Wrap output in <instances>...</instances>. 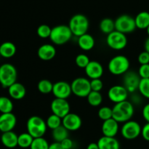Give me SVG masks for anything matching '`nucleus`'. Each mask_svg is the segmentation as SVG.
<instances>
[{"label": "nucleus", "instance_id": "1", "mask_svg": "<svg viewBox=\"0 0 149 149\" xmlns=\"http://www.w3.org/2000/svg\"><path fill=\"white\" fill-rule=\"evenodd\" d=\"M113 118L119 123H125L131 120L135 112L133 104L128 100L115 104L112 108Z\"/></svg>", "mask_w": 149, "mask_h": 149}, {"label": "nucleus", "instance_id": "2", "mask_svg": "<svg viewBox=\"0 0 149 149\" xmlns=\"http://www.w3.org/2000/svg\"><path fill=\"white\" fill-rule=\"evenodd\" d=\"M27 132L33 138L42 137L45 135L47 129L46 121L38 115H32L28 119L26 123Z\"/></svg>", "mask_w": 149, "mask_h": 149}, {"label": "nucleus", "instance_id": "3", "mask_svg": "<svg viewBox=\"0 0 149 149\" xmlns=\"http://www.w3.org/2000/svg\"><path fill=\"white\" fill-rule=\"evenodd\" d=\"M68 26L73 35H75L79 37L87 33L90 23L87 16L82 14H76L70 19Z\"/></svg>", "mask_w": 149, "mask_h": 149}, {"label": "nucleus", "instance_id": "4", "mask_svg": "<svg viewBox=\"0 0 149 149\" xmlns=\"http://www.w3.org/2000/svg\"><path fill=\"white\" fill-rule=\"evenodd\" d=\"M129 59L124 55H117L113 56L108 64V69L109 72L113 75H122L129 71Z\"/></svg>", "mask_w": 149, "mask_h": 149}, {"label": "nucleus", "instance_id": "5", "mask_svg": "<svg viewBox=\"0 0 149 149\" xmlns=\"http://www.w3.org/2000/svg\"><path fill=\"white\" fill-rule=\"evenodd\" d=\"M73 34L67 25H58L52 28L49 39L53 44L62 45L71 39Z\"/></svg>", "mask_w": 149, "mask_h": 149}, {"label": "nucleus", "instance_id": "6", "mask_svg": "<svg viewBox=\"0 0 149 149\" xmlns=\"http://www.w3.org/2000/svg\"><path fill=\"white\" fill-rule=\"evenodd\" d=\"M17 72L14 65L5 63L0 66V84L3 88L8 89L17 82Z\"/></svg>", "mask_w": 149, "mask_h": 149}, {"label": "nucleus", "instance_id": "7", "mask_svg": "<svg viewBox=\"0 0 149 149\" xmlns=\"http://www.w3.org/2000/svg\"><path fill=\"white\" fill-rule=\"evenodd\" d=\"M115 21V30L122 33L130 34L137 29L135 18L130 15L124 14L119 15Z\"/></svg>", "mask_w": 149, "mask_h": 149}, {"label": "nucleus", "instance_id": "8", "mask_svg": "<svg viewBox=\"0 0 149 149\" xmlns=\"http://www.w3.org/2000/svg\"><path fill=\"white\" fill-rule=\"evenodd\" d=\"M72 93L78 97H87L91 91L90 80L86 77H79L75 78L71 83Z\"/></svg>", "mask_w": 149, "mask_h": 149}, {"label": "nucleus", "instance_id": "9", "mask_svg": "<svg viewBox=\"0 0 149 149\" xmlns=\"http://www.w3.org/2000/svg\"><path fill=\"white\" fill-rule=\"evenodd\" d=\"M127 37L125 34L114 30L106 37V44L110 48L116 51L123 50L127 45Z\"/></svg>", "mask_w": 149, "mask_h": 149}, {"label": "nucleus", "instance_id": "10", "mask_svg": "<svg viewBox=\"0 0 149 149\" xmlns=\"http://www.w3.org/2000/svg\"><path fill=\"white\" fill-rule=\"evenodd\" d=\"M141 129L142 127L139 123L136 121L130 120L124 123L121 129V134L126 140H135L141 134Z\"/></svg>", "mask_w": 149, "mask_h": 149}, {"label": "nucleus", "instance_id": "11", "mask_svg": "<svg viewBox=\"0 0 149 149\" xmlns=\"http://www.w3.org/2000/svg\"><path fill=\"white\" fill-rule=\"evenodd\" d=\"M50 108L52 113L61 117V118H64L67 114L69 113L71 110L70 104L67 99L60 98H55L51 102Z\"/></svg>", "mask_w": 149, "mask_h": 149}, {"label": "nucleus", "instance_id": "12", "mask_svg": "<svg viewBox=\"0 0 149 149\" xmlns=\"http://www.w3.org/2000/svg\"><path fill=\"white\" fill-rule=\"evenodd\" d=\"M129 92L126 88L121 85L113 86L109 89L108 91V97L115 104L119 103L123 101L127 100Z\"/></svg>", "mask_w": 149, "mask_h": 149}, {"label": "nucleus", "instance_id": "13", "mask_svg": "<svg viewBox=\"0 0 149 149\" xmlns=\"http://www.w3.org/2000/svg\"><path fill=\"white\" fill-rule=\"evenodd\" d=\"M141 77L138 73L132 71H128L125 74L123 77V86L129 93H134L138 90Z\"/></svg>", "mask_w": 149, "mask_h": 149}, {"label": "nucleus", "instance_id": "14", "mask_svg": "<svg viewBox=\"0 0 149 149\" xmlns=\"http://www.w3.org/2000/svg\"><path fill=\"white\" fill-rule=\"evenodd\" d=\"M52 93L55 98L67 99L72 93L71 84L63 80L56 82L53 84Z\"/></svg>", "mask_w": 149, "mask_h": 149}, {"label": "nucleus", "instance_id": "15", "mask_svg": "<svg viewBox=\"0 0 149 149\" xmlns=\"http://www.w3.org/2000/svg\"><path fill=\"white\" fill-rule=\"evenodd\" d=\"M82 124L81 117L74 112H69L62 118V125L68 131H77L79 129Z\"/></svg>", "mask_w": 149, "mask_h": 149}, {"label": "nucleus", "instance_id": "16", "mask_svg": "<svg viewBox=\"0 0 149 149\" xmlns=\"http://www.w3.org/2000/svg\"><path fill=\"white\" fill-rule=\"evenodd\" d=\"M17 124V118L13 112L0 115V131L1 132L13 131Z\"/></svg>", "mask_w": 149, "mask_h": 149}, {"label": "nucleus", "instance_id": "17", "mask_svg": "<svg viewBox=\"0 0 149 149\" xmlns=\"http://www.w3.org/2000/svg\"><path fill=\"white\" fill-rule=\"evenodd\" d=\"M119 123L113 118L103 121L101 127V131L103 136L115 137L119 129Z\"/></svg>", "mask_w": 149, "mask_h": 149}, {"label": "nucleus", "instance_id": "18", "mask_svg": "<svg viewBox=\"0 0 149 149\" xmlns=\"http://www.w3.org/2000/svg\"><path fill=\"white\" fill-rule=\"evenodd\" d=\"M86 74L91 80L100 78L103 74V67L100 62L97 61H90L88 65L84 68Z\"/></svg>", "mask_w": 149, "mask_h": 149}, {"label": "nucleus", "instance_id": "19", "mask_svg": "<svg viewBox=\"0 0 149 149\" xmlns=\"http://www.w3.org/2000/svg\"><path fill=\"white\" fill-rule=\"evenodd\" d=\"M56 55V49L52 44H44L42 45L37 51V56L43 61L52 60Z\"/></svg>", "mask_w": 149, "mask_h": 149}, {"label": "nucleus", "instance_id": "20", "mask_svg": "<svg viewBox=\"0 0 149 149\" xmlns=\"http://www.w3.org/2000/svg\"><path fill=\"white\" fill-rule=\"evenodd\" d=\"M8 93L10 97L15 100H20L25 97L26 89L22 83L15 82L8 88Z\"/></svg>", "mask_w": 149, "mask_h": 149}, {"label": "nucleus", "instance_id": "21", "mask_svg": "<svg viewBox=\"0 0 149 149\" xmlns=\"http://www.w3.org/2000/svg\"><path fill=\"white\" fill-rule=\"evenodd\" d=\"M100 149H120V144L115 137L103 136L97 141Z\"/></svg>", "mask_w": 149, "mask_h": 149}, {"label": "nucleus", "instance_id": "22", "mask_svg": "<svg viewBox=\"0 0 149 149\" xmlns=\"http://www.w3.org/2000/svg\"><path fill=\"white\" fill-rule=\"evenodd\" d=\"M18 135L13 131L3 132L1 136V142L3 145L8 148H14L17 146Z\"/></svg>", "mask_w": 149, "mask_h": 149}, {"label": "nucleus", "instance_id": "23", "mask_svg": "<svg viewBox=\"0 0 149 149\" xmlns=\"http://www.w3.org/2000/svg\"><path fill=\"white\" fill-rule=\"evenodd\" d=\"M77 43H78L79 47L81 50L89 51L94 48L95 41L94 37L91 34L86 33L79 37L78 39H77Z\"/></svg>", "mask_w": 149, "mask_h": 149}, {"label": "nucleus", "instance_id": "24", "mask_svg": "<svg viewBox=\"0 0 149 149\" xmlns=\"http://www.w3.org/2000/svg\"><path fill=\"white\" fill-rule=\"evenodd\" d=\"M16 51H17V48L13 42H4L0 45V55L3 58H12L15 55Z\"/></svg>", "mask_w": 149, "mask_h": 149}, {"label": "nucleus", "instance_id": "25", "mask_svg": "<svg viewBox=\"0 0 149 149\" xmlns=\"http://www.w3.org/2000/svg\"><path fill=\"white\" fill-rule=\"evenodd\" d=\"M137 29H147L149 26V12L141 11L135 17Z\"/></svg>", "mask_w": 149, "mask_h": 149}, {"label": "nucleus", "instance_id": "26", "mask_svg": "<svg viewBox=\"0 0 149 149\" xmlns=\"http://www.w3.org/2000/svg\"><path fill=\"white\" fill-rule=\"evenodd\" d=\"M68 135H69V131L63 125L55 129L52 131V138L54 139L55 142L58 143H61L63 140L68 138Z\"/></svg>", "mask_w": 149, "mask_h": 149}, {"label": "nucleus", "instance_id": "27", "mask_svg": "<svg viewBox=\"0 0 149 149\" xmlns=\"http://www.w3.org/2000/svg\"><path fill=\"white\" fill-rule=\"evenodd\" d=\"M100 29L105 34H109L115 30V21L109 18H103L100 22Z\"/></svg>", "mask_w": 149, "mask_h": 149}, {"label": "nucleus", "instance_id": "28", "mask_svg": "<svg viewBox=\"0 0 149 149\" xmlns=\"http://www.w3.org/2000/svg\"><path fill=\"white\" fill-rule=\"evenodd\" d=\"M33 139L34 138H33L29 132L21 133V134L18 135V139H17V146L22 148H30Z\"/></svg>", "mask_w": 149, "mask_h": 149}, {"label": "nucleus", "instance_id": "29", "mask_svg": "<svg viewBox=\"0 0 149 149\" xmlns=\"http://www.w3.org/2000/svg\"><path fill=\"white\" fill-rule=\"evenodd\" d=\"M13 101L7 96H0V112L1 113H8L13 112Z\"/></svg>", "mask_w": 149, "mask_h": 149}, {"label": "nucleus", "instance_id": "30", "mask_svg": "<svg viewBox=\"0 0 149 149\" xmlns=\"http://www.w3.org/2000/svg\"><path fill=\"white\" fill-rule=\"evenodd\" d=\"M87 99L89 105L93 107H97L101 105L103 102V96L100 91H91L87 96Z\"/></svg>", "mask_w": 149, "mask_h": 149}, {"label": "nucleus", "instance_id": "31", "mask_svg": "<svg viewBox=\"0 0 149 149\" xmlns=\"http://www.w3.org/2000/svg\"><path fill=\"white\" fill-rule=\"evenodd\" d=\"M53 84L50 80L47 79H42L39 80L37 84V89L40 93L44 94H48L52 92L53 89Z\"/></svg>", "mask_w": 149, "mask_h": 149}, {"label": "nucleus", "instance_id": "32", "mask_svg": "<svg viewBox=\"0 0 149 149\" xmlns=\"http://www.w3.org/2000/svg\"><path fill=\"white\" fill-rule=\"evenodd\" d=\"M46 124L47 126V128L53 130L62 125V118L58 115H55V114L52 113L47 118Z\"/></svg>", "mask_w": 149, "mask_h": 149}, {"label": "nucleus", "instance_id": "33", "mask_svg": "<svg viewBox=\"0 0 149 149\" xmlns=\"http://www.w3.org/2000/svg\"><path fill=\"white\" fill-rule=\"evenodd\" d=\"M49 144L46 139L42 137H37L33 139L30 149H49Z\"/></svg>", "mask_w": 149, "mask_h": 149}, {"label": "nucleus", "instance_id": "34", "mask_svg": "<svg viewBox=\"0 0 149 149\" xmlns=\"http://www.w3.org/2000/svg\"><path fill=\"white\" fill-rule=\"evenodd\" d=\"M97 115L103 121L113 118V110L108 106H103L98 110Z\"/></svg>", "mask_w": 149, "mask_h": 149}, {"label": "nucleus", "instance_id": "35", "mask_svg": "<svg viewBox=\"0 0 149 149\" xmlns=\"http://www.w3.org/2000/svg\"><path fill=\"white\" fill-rule=\"evenodd\" d=\"M138 91L142 96L149 99V78L141 79Z\"/></svg>", "mask_w": 149, "mask_h": 149}, {"label": "nucleus", "instance_id": "36", "mask_svg": "<svg viewBox=\"0 0 149 149\" xmlns=\"http://www.w3.org/2000/svg\"><path fill=\"white\" fill-rule=\"evenodd\" d=\"M52 32V28L47 24H42L37 28L36 30V34L38 36L43 39L46 38H49Z\"/></svg>", "mask_w": 149, "mask_h": 149}, {"label": "nucleus", "instance_id": "37", "mask_svg": "<svg viewBox=\"0 0 149 149\" xmlns=\"http://www.w3.org/2000/svg\"><path fill=\"white\" fill-rule=\"evenodd\" d=\"M90 62V60L88 56L84 53H80L75 58V63L79 68L84 69L89 63Z\"/></svg>", "mask_w": 149, "mask_h": 149}, {"label": "nucleus", "instance_id": "38", "mask_svg": "<svg viewBox=\"0 0 149 149\" xmlns=\"http://www.w3.org/2000/svg\"><path fill=\"white\" fill-rule=\"evenodd\" d=\"M91 90L94 91H100L103 87V83L100 78L93 79L90 80Z\"/></svg>", "mask_w": 149, "mask_h": 149}, {"label": "nucleus", "instance_id": "39", "mask_svg": "<svg viewBox=\"0 0 149 149\" xmlns=\"http://www.w3.org/2000/svg\"><path fill=\"white\" fill-rule=\"evenodd\" d=\"M138 73L141 79L149 78V64L140 66Z\"/></svg>", "mask_w": 149, "mask_h": 149}, {"label": "nucleus", "instance_id": "40", "mask_svg": "<svg viewBox=\"0 0 149 149\" xmlns=\"http://www.w3.org/2000/svg\"><path fill=\"white\" fill-rule=\"evenodd\" d=\"M138 61L141 65L149 64V53L144 51L138 55Z\"/></svg>", "mask_w": 149, "mask_h": 149}, {"label": "nucleus", "instance_id": "41", "mask_svg": "<svg viewBox=\"0 0 149 149\" xmlns=\"http://www.w3.org/2000/svg\"><path fill=\"white\" fill-rule=\"evenodd\" d=\"M141 135L144 140L149 142V123L146 122V124H144L143 127H142Z\"/></svg>", "mask_w": 149, "mask_h": 149}, {"label": "nucleus", "instance_id": "42", "mask_svg": "<svg viewBox=\"0 0 149 149\" xmlns=\"http://www.w3.org/2000/svg\"><path fill=\"white\" fill-rule=\"evenodd\" d=\"M61 145L63 147L64 149H71L74 146V142L71 139H70L69 137L65 139L64 140H63L61 143Z\"/></svg>", "mask_w": 149, "mask_h": 149}, {"label": "nucleus", "instance_id": "43", "mask_svg": "<svg viewBox=\"0 0 149 149\" xmlns=\"http://www.w3.org/2000/svg\"><path fill=\"white\" fill-rule=\"evenodd\" d=\"M142 115L144 119H145V121L149 123V103L146 104L143 108Z\"/></svg>", "mask_w": 149, "mask_h": 149}, {"label": "nucleus", "instance_id": "44", "mask_svg": "<svg viewBox=\"0 0 149 149\" xmlns=\"http://www.w3.org/2000/svg\"><path fill=\"white\" fill-rule=\"evenodd\" d=\"M49 149H64L63 147L61 145V143H58V142H54L52 144L49 145Z\"/></svg>", "mask_w": 149, "mask_h": 149}, {"label": "nucleus", "instance_id": "45", "mask_svg": "<svg viewBox=\"0 0 149 149\" xmlns=\"http://www.w3.org/2000/svg\"><path fill=\"white\" fill-rule=\"evenodd\" d=\"M87 149H100L97 143H91L87 145Z\"/></svg>", "mask_w": 149, "mask_h": 149}, {"label": "nucleus", "instance_id": "46", "mask_svg": "<svg viewBox=\"0 0 149 149\" xmlns=\"http://www.w3.org/2000/svg\"><path fill=\"white\" fill-rule=\"evenodd\" d=\"M144 48H145V51L149 53V37L146 39L145 42H144Z\"/></svg>", "mask_w": 149, "mask_h": 149}, {"label": "nucleus", "instance_id": "47", "mask_svg": "<svg viewBox=\"0 0 149 149\" xmlns=\"http://www.w3.org/2000/svg\"><path fill=\"white\" fill-rule=\"evenodd\" d=\"M146 32H147V34H148V37H149V26H148V28H147Z\"/></svg>", "mask_w": 149, "mask_h": 149}, {"label": "nucleus", "instance_id": "48", "mask_svg": "<svg viewBox=\"0 0 149 149\" xmlns=\"http://www.w3.org/2000/svg\"><path fill=\"white\" fill-rule=\"evenodd\" d=\"M0 56H1V55H0Z\"/></svg>", "mask_w": 149, "mask_h": 149}, {"label": "nucleus", "instance_id": "49", "mask_svg": "<svg viewBox=\"0 0 149 149\" xmlns=\"http://www.w3.org/2000/svg\"><path fill=\"white\" fill-rule=\"evenodd\" d=\"M148 12H149V10H148Z\"/></svg>", "mask_w": 149, "mask_h": 149}]
</instances>
